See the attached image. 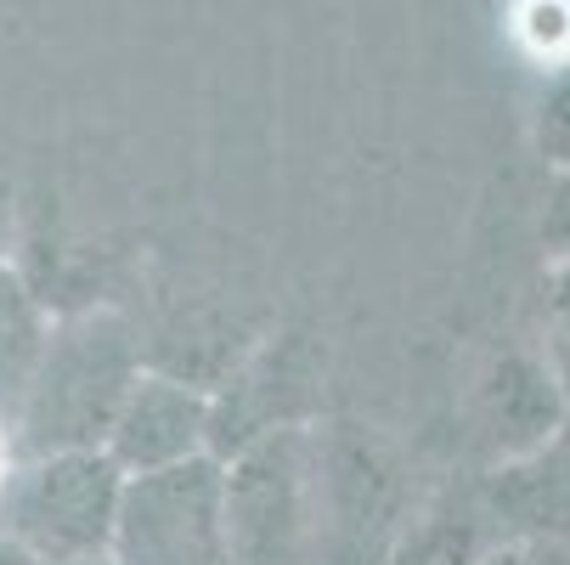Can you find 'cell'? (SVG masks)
Returning a JSON list of instances; mask_svg holds the SVG:
<instances>
[{
  "label": "cell",
  "instance_id": "cell-20",
  "mask_svg": "<svg viewBox=\"0 0 570 565\" xmlns=\"http://www.w3.org/2000/svg\"><path fill=\"white\" fill-rule=\"evenodd\" d=\"M7 232H12V204L0 193V261H7Z\"/></svg>",
  "mask_w": 570,
  "mask_h": 565
},
{
  "label": "cell",
  "instance_id": "cell-13",
  "mask_svg": "<svg viewBox=\"0 0 570 565\" xmlns=\"http://www.w3.org/2000/svg\"><path fill=\"white\" fill-rule=\"evenodd\" d=\"M514 29H520V40L531 46V57L542 68L570 62V0H520Z\"/></svg>",
  "mask_w": 570,
  "mask_h": 565
},
{
  "label": "cell",
  "instance_id": "cell-9",
  "mask_svg": "<svg viewBox=\"0 0 570 565\" xmlns=\"http://www.w3.org/2000/svg\"><path fill=\"white\" fill-rule=\"evenodd\" d=\"M480 493L509 543H570V419L537 452L498 464Z\"/></svg>",
  "mask_w": 570,
  "mask_h": 565
},
{
  "label": "cell",
  "instance_id": "cell-17",
  "mask_svg": "<svg viewBox=\"0 0 570 565\" xmlns=\"http://www.w3.org/2000/svg\"><path fill=\"white\" fill-rule=\"evenodd\" d=\"M525 565H570V543H525Z\"/></svg>",
  "mask_w": 570,
  "mask_h": 565
},
{
  "label": "cell",
  "instance_id": "cell-12",
  "mask_svg": "<svg viewBox=\"0 0 570 565\" xmlns=\"http://www.w3.org/2000/svg\"><path fill=\"white\" fill-rule=\"evenodd\" d=\"M531 147L548 171H570V62L548 68V86L531 108Z\"/></svg>",
  "mask_w": 570,
  "mask_h": 565
},
{
  "label": "cell",
  "instance_id": "cell-21",
  "mask_svg": "<svg viewBox=\"0 0 570 565\" xmlns=\"http://www.w3.org/2000/svg\"><path fill=\"white\" fill-rule=\"evenodd\" d=\"M86 565H119V559H114V554H102V559H86Z\"/></svg>",
  "mask_w": 570,
  "mask_h": 565
},
{
  "label": "cell",
  "instance_id": "cell-4",
  "mask_svg": "<svg viewBox=\"0 0 570 565\" xmlns=\"http://www.w3.org/2000/svg\"><path fill=\"white\" fill-rule=\"evenodd\" d=\"M119 565H232L226 526V458L198 452L170 469L125 480L114 526Z\"/></svg>",
  "mask_w": 570,
  "mask_h": 565
},
{
  "label": "cell",
  "instance_id": "cell-5",
  "mask_svg": "<svg viewBox=\"0 0 570 565\" xmlns=\"http://www.w3.org/2000/svg\"><path fill=\"white\" fill-rule=\"evenodd\" d=\"M322 351L311 334L283 329L249 345L209 396H215V458H232L272 430L288 425H316L322 419Z\"/></svg>",
  "mask_w": 570,
  "mask_h": 565
},
{
  "label": "cell",
  "instance_id": "cell-1",
  "mask_svg": "<svg viewBox=\"0 0 570 565\" xmlns=\"http://www.w3.org/2000/svg\"><path fill=\"white\" fill-rule=\"evenodd\" d=\"M141 373H147V345L136 340V329L119 311L86 305V311L57 316L40 373L18 413L23 452L108 447L114 419Z\"/></svg>",
  "mask_w": 570,
  "mask_h": 565
},
{
  "label": "cell",
  "instance_id": "cell-8",
  "mask_svg": "<svg viewBox=\"0 0 570 565\" xmlns=\"http://www.w3.org/2000/svg\"><path fill=\"white\" fill-rule=\"evenodd\" d=\"M108 452L119 458L125 475L170 469L198 452H215V396L181 373H165L147 362V373L136 379L130 401L114 419Z\"/></svg>",
  "mask_w": 570,
  "mask_h": 565
},
{
  "label": "cell",
  "instance_id": "cell-3",
  "mask_svg": "<svg viewBox=\"0 0 570 565\" xmlns=\"http://www.w3.org/2000/svg\"><path fill=\"white\" fill-rule=\"evenodd\" d=\"M125 469L108 447H62L23 452L7 504H0V537H12L40 565H86L114 554V526L125 504Z\"/></svg>",
  "mask_w": 570,
  "mask_h": 565
},
{
  "label": "cell",
  "instance_id": "cell-2",
  "mask_svg": "<svg viewBox=\"0 0 570 565\" xmlns=\"http://www.w3.org/2000/svg\"><path fill=\"white\" fill-rule=\"evenodd\" d=\"M232 565H311L328 548L316 425L272 430L226 458Z\"/></svg>",
  "mask_w": 570,
  "mask_h": 565
},
{
  "label": "cell",
  "instance_id": "cell-10",
  "mask_svg": "<svg viewBox=\"0 0 570 565\" xmlns=\"http://www.w3.org/2000/svg\"><path fill=\"white\" fill-rule=\"evenodd\" d=\"M51 300L35 289V277L12 261H0V425L18 430L23 396L40 373V357L51 345Z\"/></svg>",
  "mask_w": 570,
  "mask_h": 565
},
{
  "label": "cell",
  "instance_id": "cell-6",
  "mask_svg": "<svg viewBox=\"0 0 570 565\" xmlns=\"http://www.w3.org/2000/svg\"><path fill=\"white\" fill-rule=\"evenodd\" d=\"M322 498H328V554L345 565H384L390 537L401 532V464L362 425H322Z\"/></svg>",
  "mask_w": 570,
  "mask_h": 565
},
{
  "label": "cell",
  "instance_id": "cell-7",
  "mask_svg": "<svg viewBox=\"0 0 570 565\" xmlns=\"http://www.w3.org/2000/svg\"><path fill=\"white\" fill-rule=\"evenodd\" d=\"M469 413H474V441L492 452V464L525 458L570 419V373L559 368V357L525 345L492 351L474 373Z\"/></svg>",
  "mask_w": 570,
  "mask_h": 565
},
{
  "label": "cell",
  "instance_id": "cell-16",
  "mask_svg": "<svg viewBox=\"0 0 570 565\" xmlns=\"http://www.w3.org/2000/svg\"><path fill=\"white\" fill-rule=\"evenodd\" d=\"M18 464H23V441H18L12 425H0V504H7V487H12Z\"/></svg>",
  "mask_w": 570,
  "mask_h": 565
},
{
  "label": "cell",
  "instance_id": "cell-11",
  "mask_svg": "<svg viewBox=\"0 0 570 565\" xmlns=\"http://www.w3.org/2000/svg\"><path fill=\"white\" fill-rule=\"evenodd\" d=\"M498 543L509 537L485 509V493H469V498H441L419 515H406L384 548V565H474Z\"/></svg>",
  "mask_w": 570,
  "mask_h": 565
},
{
  "label": "cell",
  "instance_id": "cell-18",
  "mask_svg": "<svg viewBox=\"0 0 570 565\" xmlns=\"http://www.w3.org/2000/svg\"><path fill=\"white\" fill-rule=\"evenodd\" d=\"M474 565H525V543H498V548H485Z\"/></svg>",
  "mask_w": 570,
  "mask_h": 565
},
{
  "label": "cell",
  "instance_id": "cell-19",
  "mask_svg": "<svg viewBox=\"0 0 570 565\" xmlns=\"http://www.w3.org/2000/svg\"><path fill=\"white\" fill-rule=\"evenodd\" d=\"M0 565H40V559H35V554H23L12 537H0Z\"/></svg>",
  "mask_w": 570,
  "mask_h": 565
},
{
  "label": "cell",
  "instance_id": "cell-15",
  "mask_svg": "<svg viewBox=\"0 0 570 565\" xmlns=\"http://www.w3.org/2000/svg\"><path fill=\"white\" fill-rule=\"evenodd\" d=\"M548 316H553V351H559V368L570 373V266H553Z\"/></svg>",
  "mask_w": 570,
  "mask_h": 565
},
{
  "label": "cell",
  "instance_id": "cell-14",
  "mask_svg": "<svg viewBox=\"0 0 570 565\" xmlns=\"http://www.w3.org/2000/svg\"><path fill=\"white\" fill-rule=\"evenodd\" d=\"M542 255L548 266H570V171H548V193H542Z\"/></svg>",
  "mask_w": 570,
  "mask_h": 565
}]
</instances>
